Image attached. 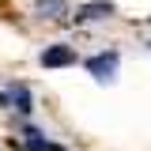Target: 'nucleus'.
<instances>
[{"label": "nucleus", "instance_id": "f257e3e1", "mask_svg": "<svg viewBox=\"0 0 151 151\" xmlns=\"http://www.w3.org/2000/svg\"><path fill=\"white\" fill-rule=\"evenodd\" d=\"M117 60H121V57L113 53H98V57H91V60H87V72L94 76V79H102V83H106V79H113V72H117Z\"/></svg>", "mask_w": 151, "mask_h": 151}, {"label": "nucleus", "instance_id": "f03ea898", "mask_svg": "<svg viewBox=\"0 0 151 151\" xmlns=\"http://www.w3.org/2000/svg\"><path fill=\"white\" fill-rule=\"evenodd\" d=\"M42 64L45 68H68V64H76V49L72 45H49L42 53Z\"/></svg>", "mask_w": 151, "mask_h": 151}, {"label": "nucleus", "instance_id": "7ed1b4c3", "mask_svg": "<svg viewBox=\"0 0 151 151\" xmlns=\"http://www.w3.org/2000/svg\"><path fill=\"white\" fill-rule=\"evenodd\" d=\"M106 15H113L110 0H91V4H83V8L76 12V19H106Z\"/></svg>", "mask_w": 151, "mask_h": 151}, {"label": "nucleus", "instance_id": "20e7f679", "mask_svg": "<svg viewBox=\"0 0 151 151\" xmlns=\"http://www.w3.org/2000/svg\"><path fill=\"white\" fill-rule=\"evenodd\" d=\"M34 15H42V19H60V15H68V4H64V0H38Z\"/></svg>", "mask_w": 151, "mask_h": 151}, {"label": "nucleus", "instance_id": "39448f33", "mask_svg": "<svg viewBox=\"0 0 151 151\" xmlns=\"http://www.w3.org/2000/svg\"><path fill=\"white\" fill-rule=\"evenodd\" d=\"M8 102H12L19 113H30V110H34V106H30V91H27L23 83H12V91H8Z\"/></svg>", "mask_w": 151, "mask_h": 151}, {"label": "nucleus", "instance_id": "423d86ee", "mask_svg": "<svg viewBox=\"0 0 151 151\" xmlns=\"http://www.w3.org/2000/svg\"><path fill=\"white\" fill-rule=\"evenodd\" d=\"M23 136H27L23 144H27V147H34V151H45V144H49V140H45L38 129H23Z\"/></svg>", "mask_w": 151, "mask_h": 151}, {"label": "nucleus", "instance_id": "0eeeda50", "mask_svg": "<svg viewBox=\"0 0 151 151\" xmlns=\"http://www.w3.org/2000/svg\"><path fill=\"white\" fill-rule=\"evenodd\" d=\"M45 151H64V147H60V144H45Z\"/></svg>", "mask_w": 151, "mask_h": 151}, {"label": "nucleus", "instance_id": "6e6552de", "mask_svg": "<svg viewBox=\"0 0 151 151\" xmlns=\"http://www.w3.org/2000/svg\"><path fill=\"white\" fill-rule=\"evenodd\" d=\"M147 45H151V42H147Z\"/></svg>", "mask_w": 151, "mask_h": 151}]
</instances>
